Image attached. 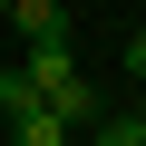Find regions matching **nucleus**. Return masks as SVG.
Listing matches in <instances>:
<instances>
[{"instance_id":"nucleus-1","label":"nucleus","mask_w":146,"mask_h":146,"mask_svg":"<svg viewBox=\"0 0 146 146\" xmlns=\"http://www.w3.org/2000/svg\"><path fill=\"white\" fill-rule=\"evenodd\" d=\"M0 20H10V29H20V39L39 49V39H68V0H10Z\"/></svg>"},{"instance_id":"nucleus-2","label":"nucleus","mask_w":146,"mask_h":146,"mask_svg":"<svg viewBox=\"0 0 146 146\" xmlns=\"http://www.w3.org/2000/svg\"><path fill=\"white\" fill-rule=\"evenodd\" d=\"M20 68H29V78H39V98H58L68 78H78V49H68V39H39V49H29Z\"/></svg>"},{"instance_id":"nucleus-3","label":"nucleus","mask_w":146,"mask_h":146,"mask_svg":"<svg viewBox=\"0 0 146 146\" xmlns=\"http://www.w3.org/2000/svg\"><path fill=\"white\" fill-rule=\"evenodd\" d=\"M10 146H68V117H58V107L39 98L29 117H10Z\"/></svg>"},{"instance_id":"nucleus-4","label":"nucleus","mask_w":146,"mask_h":146,"mask_svg":"<svg viewBox=\"0 0 146 146\" xmlns=\"http://www.w3.org/2000/svg\"><path fill=\"white\" fill-rule=\"evenodd\" d=\"M49 107H58V117H68V136H78V127H88V117H98V88H88V78H68V88H58V98H49Z\"/></svg>"},{"instance_id":"nucleus-5","label":"nucleus","mask_w":146,"mask_h":146,"mask_svg":"<svg viewBox=\"0 0 146 146\" xmlns=\"http://www.w3.org/2000/svg\"><path fill=\"white\" fill-rule=\"evenodd\" d=\"M0 107H10V117L39 107V78H29V68H0Z\"/></svg>"},{"instance_id":"nucleus-6","label":"nucleus","mask_w":146,"mask_h":146,"mask_svg":"<svg viewBox=\"0 0 146 146\" xmlns=\"http://www.w3.org/2000/svg\"><path fill=\"white\" fill-rule=\"evenodd\" d=\"M98 146H146V117H107V136Z\"/></svg>"},{"instance_id":"nucleus-7","label":"nucleus","mask_w":146,"mask_h":146,"mask_svg":"<svg viewBox=\"0 0 146 146\" xmlns=\"http://www.w3.org/2000/svg\"><path fill=\"white\" fill-rule=\"evenodd\" d=\"M127 68H136V78H146V29H136V39H127Z\"/></svg>"},{"instance_id":"nucleus-8","label":"nucleus","mask_w":146,"mask_h":146,"mask_svg":"<svg viewBox=\"0 0 146 146\" xmlns=\"http://www.w3.org/2000/svg\"><path fill=\"white\" fill-rule=\"evenodd\" d=\"M0 10H10V0H0Z\"/></svg>"}]
</instances>
